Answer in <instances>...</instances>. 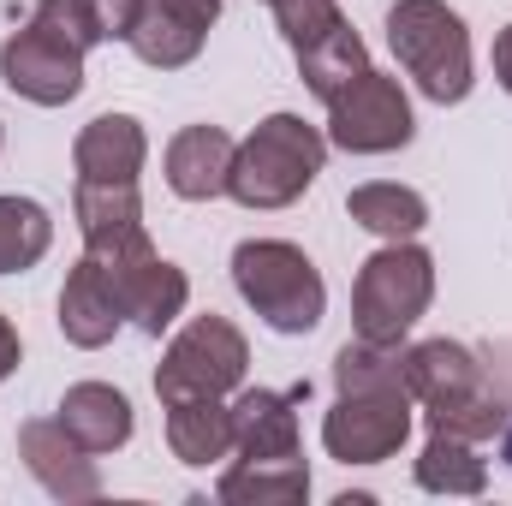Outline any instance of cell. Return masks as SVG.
Instances as JSON below:
<instances>
[{
  "instance_id": "4fadbf2b",
  "label": "cell",
  "mask_w": 512,
  "mask_h": 506,
  "mask_svg": "<svg viewBox=\"0 0 512 506\" xmlns=\"http://www.w3.org/2000/svg\"><path fill=\"white\" fill-rule=\"evenodd\" d=\"M310 399V381L292 393L245 387L233 399V453L239 459H298V405Z\"/></svg>"
},
{
  "instance_id": "9a60e30c",
  "label": "cell",
  "mask_w": 512,
  "mask_h": 506,
  "mask_svg": "<svg viewBox=\"0 0 512 506\" xmlns=\"http://www.w3.org/2000/svg\"><path fill=\"white\" fill-rule=\"evenodd\" d=\"M143 161H149V137L131 114H96L72 143V167L90 185H137Z\"/></svg>"
},
{
  "instance_id": "ac0fdd59",
  "label": "cell",
  "mask_w": 512,
  "mask_h": 506,
  "mask_svg": "<svg viewBox=\"0 0 512 506\" xmlns=\"http://www.w3.org/2000/svg\"><path fill=\"white\" fill-rule=\"evenodd\" d=\"M60 423L84 453H114L131 441V399L108 381H78L60 399Z\"/></svg>"
},
{
  "instance_id": "1f68e13d",
  "label": "cell",
  "mask_w": 512,
  "mask_h": 506,
  "mask_svg": "<svg viewBox=\"0 0 512 506\" xmlns=\"http://www.w3.org/2000/svg\"><path fill=\"white\" fill-rule=\"evenodd\" d=\"M268 6H274V0H268Z\"/></svg>"
},
{
  "instance_id": "e0dca14e",
  "label": "cell",
  "mask_w": 512,
  "mask_h": 506,
  "mask_svg": "<svg viewBox=\"0 0 512 506\" xmlns=\"http://www.w3.org/2000/svg\"><path fill=\"white\" fill-rule=\"evenodd\" d=\"M167 447L179 465L203 471V465H221L233 453V405L203 393V399H173L167 405Z\"/></svg>"
},
{
  "instance_id": "6da1fadb",
  "label": "cell",
  "mask_w": 512,
  "mask_h": 506,
  "mask_svg": "<svg viewBox=\"0 0 512 506\" xmlns=\"http://www.w3.org/2000/svg\"><path fill=\"white\" fill-rule=\"evenodd\" d=\"M405 387L423 405L429 429L459 435V441H489L507 429V405L501 393L483 381V364L471 346L459 340H423L405 346Z\"/></svg>"
},
{
  "instance_id": "83f0119b",
  "label": "cell",
  "mask_w": 512,
  "mask_h": 506,
  "mask_svg": "<svg viewBox=\"0 0 512 506\" xmlns=\"http://www.w3.org/2000/svg\"><path fill=\"white\" fill-rule=\"evenodd\" d=\"M18 358H24V346H18V328L0 316V381L18 376Z\"/></svg>"
},
{
  "instance_id": "4316f807",
  "label": "cell",
  "mask_w": 512,
  "mask_h": 506,
  "mask_svg": "<svg viewBox=\"0 0 512 506\" xmlns=\"http://www.w3.org/2000/svg\"><path fill=\"white\" fill-rule=\"evenodd\" d=\"M78 6L90 12V24H96L102 42H126L137 12H143V0H78Z\"/></svg>"
},
{
  "instance_id": "5bb4252c",
  "label": "cell",
  "mask_w": 512,
  "mask_h": 506,
  "mask_svg": "<svg viewBox=\"0 0 512 506\" xmlns=\"http://www.w3.org/2000/svg\"><path fill=\"white\" fill-rule=\"evenodd\" d=\"M120 322H126V310H120V298H114L102 262L84 251L72 262L66 286H60V334H66L72 346H84V352H102V346L120 334Z\"/></svg>"
},
{
  "instance_id": "3957f363",
  "label": "cell",
  "mask_w": 512,
  "mask_h": 506,
  "mask_svg": "<svg viewBox=\"0 0 512 506\" xmlns=\"http://www.w3.org/2000/svg\"><path fill=\"white\" fill-rule=\"evenodd\" d=\"M387 48L405 66V78L429 102H465L471 96V30L447 0H393L387 6Z\"/></svg>"
},
{
  "instance_id": "44dd1931",
  "label": "cell",
  "mask_w": 512,
  "mask_h": 506,
  "mask_svg": "<svg viewBox=\"0 0 512 506\" xmlns=\"http://www.w3.org/2000/svg\"><path fill=\"white\" fill-rule=\"evenodd\" d=\"M346 215L364 227V233H376V239H417L423 227H429V203L411 191V185H358L352 197H346Z\"/></svg>"
},
{
  "instance_id": "52a82bcc",
  "label": "cell",
  "mask_w": 512,
  "mask_h": 506,
  "mask_svg": "<svg viewBox=\"0 0 512 506\" xmlns=\"http://www.w3.org/2000/svg\"><path fill=\"white\" fill-rule=\"evenodd\" d=\"M84 251L102 262L126 322H137L149 340H161L179 316H185V298H191V280L179 262L155 256L149 233H131V239H114V245H84Z\"/></svg>"
},
{
  "instance_id": "5b68a950",
  "label": "cell",
  "mask_w": 512,
  "mask_h": 506,
  "mask_svg": "<svg viewBox=\"0 0 512 506\" xmlns=\"http://www.w3.org/2000/svg\"><path fill=\"white\" fill-rule=\"evenodd\" d=\"M435 298V256L411 239H387L382 251L358 268V286H352V328L358 340H376V346H399L423 310Z\"/></svg>"
},
{
  "instance_id": "cb8c5ba5",
  "label": "cell",
  "mask_w": 512,
  "mask_h": 506,
  "mask_svg": "<svg viewBox=\"0 0 512 506\" xmlns=\"http://www.w3.org/2000/svg\"><path fill=\"white\" fill-rule=\"evenodd\" d=\"M54 245V221L42 203L30 197H0V274H24L36 268Z\"/></svg>"
},
{
  "instance_id": "d4e9b609",
  "label": "cell",
  "mask_w": 512,
  "mask_h": 506,
  "mask_svg": "<svg viewBox=\"0 0 512 506\" xmlns=\"http://www.w3.org/2000/svg\"><path fill=\"white\" fill-rule=\"evenodd\" d=\"M274 18H280L286 48L298 54V48H310L316 36H328L340 24V6L334 0H274Z\"/></svg>"
},
{
  "instance_id": "ba28073f",
  "label": "cell",
  "mask_w": 512,
  "mask_h": 506,
  "mask_svg": "<svg viewBox=\"0 0 512 506\" xmlns=\"http://www.w3.org/2000/svg\"><path fill=\"white\" fill-rule=\"evenodd\" d=\"M411 387H364L340 393L334 411L322 417V447L340 465H382L411 435Z\"/></svg>"
},
{
  "instance_id": "277c9868",
  "label": "cell",
  "mask_w": 512,
  "mask_h": 506,
  "mask_svg": "<svg viewBox=\"0 0 512 506\" xmlns=\"http://www.w3.org/2000/svg\"><path fill=\"white\" fill-rule=\"evenodd\" d=\"M233 286L274 334H310L328 310L316 262L286 239H245L233 251Z\"/></svg>"
},
{
  "instance_id": "2e32d148",
  "label": "cell",
  "mask_w": 512,
  "mask_h": 506,
  "mask_svg": "<svg viewBox=\"0 0 512 506\" xmlns=\"http://www.w3.org/2000/svg\"><path fill=\"white\" fill-rule=\"evenodd\" d=\"M233 137L221 126H185L167 143V185L185 203H209L227 197V173H233Z\"/></svg>"
},
{
  "instance_id": "d6986e66",
  "label": "cell",
  "mask_w": 512,
  "mask_h": 506,
  "mask_svg": "<svg viewBox=\"0 0 512 506\" xmlns=\"http://www.w3.org/2000/svg\"><path fill=\"white\" fill-rule=\"evenodd\" d=\"M227 506H298L310 495V471H304V453L298 459H239L221 489Z\"/></svg>"
},
{
  "instance_id": "603a6c76",
  "label": "cell",
  "mask_w": 512,
  "mask_h": 506,
  "mask_svg": "<svg viewBox=\"0 0 512 506\" xmlns=\"http://www.w3.org/2000/svg\"><path fill=\"white\" fill-rule=\"evenodd\" d=\"M417 489H429V495H483L489 465L477 459V441L429 429V447L417 453Z\"/></svg>"
},
{
  "instance_id": "7a4b0ae2",
  "label": "cell",
  "mask_w": 512,
  "mask_h": 506,
  "mask_svg": "<svg viewBox=\"0 0 512 506\" xmlns=\"http://www.w3.org/2000/svg\"><path fill=\"white\" fill-rule=\"evenodd\" d=\"M328 161V137L304 126L298 114H268L262 126L233 149V173H227V197L239 209H286L298 203L316 173Z\"/></svg>"
},
{
  "instance_id": "484cf974",
  "label": "cell",
  "mask_w": 512,
  "mask_h": 506,
  "mask_svg": "<svg viewBox=\"0 0 512 506\" xmlns=\"http://www.w3.org/2000/svg\"><path fill=\"white\" fill-rule=\"evenodd\" d=\"M42 30H54L60 42H72L78 54H90L102 36H96V24H90V12L78 6V0H36V12H30Z\"/></svg>"
},
{
  "instance_id": "7c38bea8",
  "label": "cell",
  "mask_w": 512,
  "mask_h": 506,
  "mask_svg": "<svg viewBox=\"0 0 512 506\" xmlns=\"http://www.w3.org/2000/svg\"><path fill=\"white\" fill-rule=\"evenodd\" d=\"M18 459L24 471L54 495V501L78 506V501H96L102 495V471H96V453H84L60 417H30L18 423Z\"/></svg>"
},
{
  "instance_id": "7402d4cb",
  "label": "cell",
  "mask_w": 512,
  "mask_h": 506,
  "mask_svg": "<svg viewBox=\"0 0 512 506\" xmlns=\"http://www.w3.org/2000/svg\"><path fill=\"white\" fill-rule=\"evenodd\" d=\"M72 215H78L84 245H114V239L143 233V197H137V185H90V179H78Z\"/></svg>"
},
{
  "instance_id": "8fae6325",
  "label": "cell",
  "mask_w": 512,
  "mask_h": 506,
  "mask_svg": "<svg viewBox=\"0 0 512 506\" xmlns=\"http://www.w3.org/2000/svg\"><path fill=\"white\" fill-rule=\"evenodd\" d=\"M221 18V0H143L137 24H131V54L155 72H179L203 54L209 24Z\"/></svg>"
},
{
  "instance_id": "ffe728a7",
  "label": "cell",
  "mask_w": 512,
  "mask_h": 506,
  "mask_svg": "<svg viewBox=\"0 0 512 506\" xmlns=\"http://www.w3.org/2000/svg\"><path fill=\"white\" fill-rule=\"evenodd\" d=\"M298 72H304V84H310L322 102H334L352 78L370 72V48H364V36L340 18L328 36H316L310 48H298Z\"/></svg>"
},
{
  "instance_id": "30bf717a",
  "label": "cell",
  "mask_w": 512,
  "mask_h": 506,
  "mask_svg": "<svg viewBox=\"0 0 512 506\" xmlns=\"http://www.w3.org/2000/svg\"><path fill=\"white\" fill-rule=\"evenodd\" d=\"M0 78H6L12 96H24V102H36V108H66V102H78V90H84V54L30 18L24 30L6 36V48H0Z\"/></svg>"
},
{
  "instance_id": "f546056e",
  "label": "cell",
  "mask_w": 512,
  "mask_h": 506,
  "mask_svg": "<svg viewBox=\"0 0 512 506\" xmlns=\"http://www.w3.org/2000/svg\"><path fill=\"white\" fill-rule=\"evenodd\" d=\"M501 459H507V465H512V423H507V429H501Z\"/></svg>"
},
{
  "instance_id": "4dcf8cb0",
  "label": "cell",
  "mask_w": 512,
  "mask_h": 506,
  "mask_svg": "<svg viewBox=\"0 0 512 506\" xmlns=\"http://www.w3.org/2000/svg\"><path fill=\"white\" fill-rule=\"evenodd\" d=\"M0 143H6V126H0Z\"/></svg>"
},
{
  "instance_id": "f1b7e54d",
  "label": "cell",
  "mask_w": 512,
  "mask_h": 506,
  "mask_svg": "<svg viewBox=\"0 0 512 506\" xmlns=\"http://www.w3.org/2000/svg\"><path fill=\"white\" fill-rule=\"evenodd\" d=\"M495 78H501V90L512 96V24L495 36Z\"/></svg>"
},
{
  "instance_id": "9c48e42d",
  "label": "cell",
  "mask_w": 512,
  "mask_h": 506,
  "mask_svg": "<svg viewBox=\"0 0 512 506\" xmlns=\"http://www.w3.org/2000/svg\"><path fill=\"white\" fill-rule=\"evenodd\" d=\"M411 137H417L411 96L399 90V78H387L376 66L328 102V143H340L346 155H393Z\"/></svg>"
},
{
  "instance_id": "8992f818",
  "label": "cell",
  "mask_w": 512,
  "mask_h": 506,
  "mask_svg": "<svg viewBox=\"0 0 512 506\" xmlns=\"http://www.w3.org/2000/svg\"><path fill=\"white\" fill-rule=\"evenodd\" d=\"M245 370H251V346H245V334H239L227 316L209 310V316L185 322V328L173 334V346L161 352L155 393H161V405H173V399H203V393L227 399V393L245 387Z\"/></svg>"
}]
</instances>
